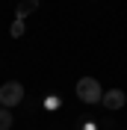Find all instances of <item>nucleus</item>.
<instances>
[{"mask_svg": "<svg viewBox=\"0 0 127 130\" xmlns=\"http://www.w3.org/2000/svg\"><path fill=\"white\" fill-rule=\"evenodd\" d=\"M77 98L83 101V104H101V101H103L101 83H98L95 77H83V80H77Z\"/></svg>", "mask_w": 127, "mask_h": 130, "instance_id": "f257e3e1", "label": "nucleus"}, {"mask_svg": "<svg viewBox=\"0 0 127 130\" xmlns=\"http://www.w3.org/2000/svg\"><path fill=\"white\" fill-rule=\"evenodd\" d=\"M44 106H47V109H56V106H59V98H47V101H44Z\"/></svg>", "mask_w": 127, "mask_h": 130, "instance_id": "0eeeda50", "label": "nucleus"}, {"mask_svg": "<svg viewBox=\"0 0 127 130\" xmlns=\"http://www.w3.org/2000/svg\"><path fill=\"white\" fill-rule=\"evenodd\" d=\"M9 127H12V112L0 109V130H9Z\"/></svg>", "mask_w": 127, "mask_h": 130, "instance_id": "39448f33", "label": "nucleus"}, {"mask_svg": "<svg viewBox=\"0 0 127 130\" xmlns=\"http://www.w3.org/2000/svg\"><path fill=\"white\" fill-rule=\"evenodd\" d=\"M0 104L3 106H15V104H24V86L18 80H9L0 86Z\"/></svg>", "mask_w": 127, "mask_h": 130, "instance_id": "f03ea898", "label": "nucleus"}, {"mask_svg": "<svg viewBox=\"0 0 127 130\" xmlns=\"http://www.w3.org/2000/svg\"><path fill=\"white\" fill-rule=\"evenodd\" d=\"M39 9V0H24L21 6H18V18H27L30 12H36Z\"/></svg>", "mask_w": 127, "mask_h": 130, "instance_id": "20e7f679", "label": "nucleus"}, {"mask_svg": "<svg viewBox=\"0 0 127 130\" xmlns=\"http://www.w3.org/2000/svg\"><path fill=\"white\" fill-rule=\"evenodd\" d=\"M24 18H18V21H15V24H12V36H15V39H21V36H24Z\"/></svg>", "mask_w": 127, "mask_h": 130, "instance_id": "423d86ee", "label": "nucleus"}, {"mask_svg": "<svg viewBox=\"0 0 127 130\" xmlns=\"http://www.w3.org/2000/svg\"><path fill=\"white\" fill-rule=\"evenodd\" d=\"M124 101H127V98H124L121 89H109V92H103V101H101V104L106 106V109H121Z\"/></svg>", "mask_w": 127, "mask_h": 130, "instance_id": "7ed1b4c3", "label": "nucleus"}]
</instances>
